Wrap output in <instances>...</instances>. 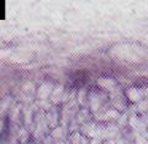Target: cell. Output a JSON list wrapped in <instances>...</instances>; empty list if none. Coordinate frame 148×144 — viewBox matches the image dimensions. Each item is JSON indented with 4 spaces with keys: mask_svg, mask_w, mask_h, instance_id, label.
Returning a JSON list of instances; mask_svg holds the SVG:
<instances>
[{
    "mask_svg": "<svg viewBox=\"0 0 148 144\" xmlns=\"http://www.w3.org/2000/svg\"><path fill=\"white\" fill-rule=\"evenodd\" d=\"M96 83H98V86L101 90H105V91L110 92V93L117 90V82L114 77H100L99 80L96 81Z\"/></svg>",
    "mask_w": 148,
    "mask_h": 144,
    "instance_id": "cell-8",
    "label": "cell"
},
{
    "mask_svg": "<svg viewBox=\"0 0 148 144\" xmlns=\"http://www.w3.org/2000/svg\"><path fill=\"white\" fill-rule=\"evenodd\" d=\"M106 96L104 92L101 91H91L89 95H88V102H89V107H90V112L92 114L100 113L103 112L104 104L106 102Z\"/></svg>",
    "mask_w": 148,
    "mask_h": 144,
    "instance_id": "cell-1",
    "label": "cell"
},
{
    "mask_svg": "<svg viewBox=\"0 0 148 144\" xmlns=\"http://www.w3.org/2000/svg\"><path fill=\"white\" fill-rule=\"evenodd\" d=\"M77 99H78V103H79L80 106H85V103L88 102V90H86V87H82L80 90L78 91Z\"/></svg>",
    "mask_w": 148,
    "mask_h": 144,
    "instance_id": "cell-19",
    "label": "cell"
},
{
    "mask_svg": "<svg viewBox=\"0 0 148 144\" xmlns=\"http://www.w3.org/2000/svg\"><path fill=\"white\" fill-rule=\"evenodd\" d=\"M145 119H146V124H147V129H148V115H146Z\"/></svg>",
    "mask_w": 148,
    "mask_h": 144,
    "instance_id": "cell-25",
    "label": "cell"
},
{
    "mask_svg": "<svg viewBox=\"0 0 148 144\" xmlns=\"http://www.w3.org/2000/svg\"><path fill=\"white\" fill-rule=\"evenodd\" d=\"M22 118H24V123L27 127H34V118H35V109H34V106H30V107H25L22 109Z\"/></svg>",
    "mask_w": 148,
    "mask_h": 144,
    "instance_id": "cell-10",
    "label": "cell"
},
{
    "mask_svg": "<svg viewBox=\"0 0 148 144\" xmlns=\"http://www.w3.org/2000/svg\"><path fill=\"white\" fill-rule=\"evenodd\" d=\"M91 117H92L91 112H89L88 109H79L78 111V113H77V115H75V118H74L72 122H75L77 124H79V127H80V125L90 122Z\"/></svg>",
    "mask_w": 148,
    "mask_h": 144,
    "instance_id": "cell-11",
    "label": "cell"
},
{
    "mask_svg": "<svg viewBox=\"0 0 148 144\" xmlns=\"http://www.w3.org/2000/svg\"><path fill=\"white\" fill-rule=\"evenodd\" d=\"M105 131H106V139H108V141L117 138L119 133H120L119 125L114 124V123H109L108 125H105Z\"/></svg>",
    "mask_w": 148,
    "mask_h": 144,
    "instance_id": "cell-14",
    "label": "cell"
},
{
    "mask_svg": "<svg viewBox=\"0 0 148 144\" xmlns=\"http://www.w3.org/2000/svg\"><path fill=\"white\" fill-rule=\"evenodd\" d=\"M36 106H37V111H42V112H48V111L52 108L53 104L51 103L49 99H45V101H37L36 102Z\"/></svg>",
    "mask_w": 148,
    "mask_h": 144,
    "instance_id": "cell-20",
    "label": "cell"
},
{
    "mask_svg": "<svg viewBox=\"0 0 148 144\" xmlns=\"http://www.w3.org/2000/svg\"><path fill=\"white\" fill-rule=\"evenodd\" d=\"M69 141H71V144H89V141L85 136L79 132V131H75L71 137H69Z\"/></svg>",
    "mask_w": 148,
    "mask_h": 144,
    "instance_id": "cell-16",
    "label": "cell"
},
{
    "mask_svg": "<svg viewBox=\"0 0 148 144\" xmlns=\"http://www.w3.org/2000/svg\"><path fill=\"white\" fill-rule=\"evenodd\" d=\"M46 119H47L49 129H54L56 127H58L61 117H59V111L57 106H53L48 112H46Z\"/></svg>",
    "mask_w": 148,
    "mask_h": 144,
    "instance_id": "cell-7",
    "label": "cell"
},
{
    "mask_svg": "<svg viewBox=\"0 0 148 144\" xmlns=\"http://www.w3.org/2000/svg\"><path fill=\"white\" fill-rule=\"evenodd\" d=\"M21 112H22V109H21V104H14L10 111H9V118H10L12 122H18V119L21 118Z\"/></svg>",
    "mask_w": 148,
    "mask_h": 144,
    "instance_id": "cell-17",
    "label": "cell"
},
{
    "mask_svg": "<svg viewBox=\"0 0 148 144\" xmlns=\"http://www.w3.org/2000/svg\"><path fill=\"white\" fill-rule=\"evenodd\" d=\"M135 144H148V139L140 133H135Z\"/></svg>",
    "mask_w": 148,
    "mask_h": 144,
    "instance_id": "cell-21",
    "label": "cell"
},
{
    "mask_svg": "<svg viewBox=\"0 0 148 144\" xmlns=\"http://www.w3.org/2000/svg\"><path fill=\"white\" fill-rule=\"evenodd\" d=\"M126 98L131 101L132 103H140V102L145 98V92L143 88H137V87H130L126 91Z\"/></svg>",
    "mask_w": 148,
    "mask_h": 144,
    "instance_id": "cell-9",
    "label": "cell"
},
{
    "mask_svg": "<svg viewBox=\"0 0 148 144\" xmlns=\"http://www.w3.org/2000/svg\"><path fill=\"white\" fill-rule=\"evenodd\" d=\"M11 104H12V99H11V97H9V96L0 99V119H3L4 115L10 111Z\"/></svg>",
    "mask_w": 148,
    "mask_h": 144,
    "instance_id": "cell-13",
    "label": "cell"
},
{
    "mask_svg": "<svg viewBox=\"0 0 148 144\" xmlns=\"http://www.w3.org/2000/svg\"><path fill=\"white\" fill-rule=\"evenodd\" d=\"M104 144H108V143H104Z\"/></svg>",
    "mask_w": 148,
    "mask_h": 144,
    "instance_id": "cell-26",
    "label": "cell"
},
{
    "mask_svg": "<svg viewBox=\"0 0 148 144\" xmlns=\"http://www.w3.org/2000/svg\"><path fill=\"white\" fill-rule=\"evenodd\" d=\"M30 137H31V133L27 131V128H25V127H21V128H18L16 131V138L21 144H27L29 143Z\"/></svg>",
    "mask_w": 148,
    "mask_h": 144,
    "instance_id": "cell-15",
    "label": "cell"
},
{
    "mask_svg": "<svg viewBox=\"0 0 148 144\" xmlns=\"http://www.w3.org/2000/svg\"><path fill=\"white\" fill-rule=\"evenodd\" d=\"M54 83L49 82V81H46L43 83H41V86L37 88L36 91V97H37V101H45V99H48L51 95H52V91L54 88Z\"/></svg>",
    "mask_w": 148,
    "mask_h": 144,
    "instance_id": "cell-4",
    "label": "cell"
},
{
    "mask_svg": "<svg viewBox=\"0 0 148 144\" xmlns=\"http://www.w3.org/2000/svg\"><path fill=\"white\" fill-rule=\"evenodd\" d=\"M35 86L32 82H26L24 86H22V93L25 95V97H29L30 101L32 99V97L35 95Z\"/></svg>",
    "mask_w": 148,
    "mask_h": 144,
    "instance_id": "cell-18",
    "label": "cell"
},
{
    "mask_svg": "<svg viewBox=\"0 0 148 144\" xmlns=\"http://www.w3.org/2000/svg\"><path fill=\"white\" fill-rule=\"evenodd\" d=\"M42 144H56V142L53 141V138L52 137H46L45 139H43V142H42Z\"/></svg>",
    "mask_w": 148,
    "mask_h": 144,
    "instance_id": "cell-23",
    "label": "cell"
},
{
    "mask_svg": "<svg viewBox=\"0 0 148 144\" xmlns=\"http://www.w3.org/2000/svg\"><path fill=\"white\" fill-rule=\"evenodd\" d=\"M99 124H96L95 122H88L85 124H83L79 127V132L83 134V136H85L88 139H92L98 136V131H99Z\"/></svg>",
    "mask_w": 148,
    "mask_h": 144,
    "instance_id": "cell-5",
    "label": "cell"
},
{
    "mask_svg": "<svg viewBox=\"0 0 148 144\" xmlns=\"http://www.w3.org/2000/svg\"><path fill=\"white\" fill-rule=\"evenodd\" d=\"M4 127H5V122H4V119H0V134L3 133Z\"/></svg>",
    "mask_w": 148,
    "mask_h": 144,
    "instance_id": "cell-24",
    "label": "cell"
},
{
    "mask_svg": "<svg viewBox=\"0 0 148 144\" xmlns=\"http://www.w3.org/2000/svg\"><path fill=\"white\" fill-rule=\"evenodd\" d=\"M108 144H127L126 142L123 141V138H115V139H111V141H108Z\"/></svg>",
    "mask_w": 148,
    "mask_h": 144,
    "instance_id": "cell-22",
    "label": "cell"
},
{
    "mask_svg": "<svg viewBox=\"0 0 148 144\" xmlns=\"http://www.w3.org/2000/svg\"><path fill=\"white\" fill-rule=\"evenodd\" d=\"M94 115H95L96 119L100 120V122H111V120H117L120 118V115H121V113L115 108H109V109H105L100 113H96Z\"/></svg>",
    "mask_w": 148,
    "mask_h": 144,
    "instance_id": "cell-6",
    "label": "cell"
},
{
    "mask_svg": "<svg viewBox=\"0 0 148 144\" xmlns=\"http://www.w3.org/2000/svg\"><path fill=\"white\" fill-rule=\"evenodd\" d=\"M0 144H1V142H0Z\"/></svg>",
    "mask_w": 148,
    "mask_h": 144,
    "instance_id": "cell-27",
    "label": "cell"
},
{
    "mask_svg": "<svg viewBox=\"0 0 148 144\" xmlns=\"http://www.w3.org/2000/svg\"><path fill=\"white\" fill-rule=\"evenodd\" d=\"M71 99H73L71 97V93L66 91L63 85H56L52 91V95L49 97V101L53 106H57L59 103H67Z\"/></svg>",
    "mask_w": 148,
    "mask_h": 144,
    "instance_id": "cell-2",
    "label": "cell"
},
{
    "mask_svg": "<svg viewBox=\"0 0 148 144\" xmlns=\"http://www.w3.org/2000/svg\"><path fill=\"white\" fill-rule=\"evenodd\" d=\"M110 101L112 103V108H115L119 112H122L127 108V99H126V96H123V93L121 91L117 90L111 92L110 93Z\"/></svg>",
    "mask_w": 148,
    "mask_h": 144,
    "instance_id": "cell-3",
    "label": "cell"
},
{
    "mask_svg": "<svg viewBox=\"0 0 148 144\" xmlns=\"http://www.w3.org/2000/svg\"><path fill=\"white\" fill-rule=\"evenodd\" d=\"M66 129L67 127L64 125H58L54 129L49 132V136L53 138L54 142H64V137H66Z\"/></svg>",
    "mask_w": 148,
    "mask_h": 144,
    "instance_id": "cell-12",
    "label": "cell"
}]
</instances>
